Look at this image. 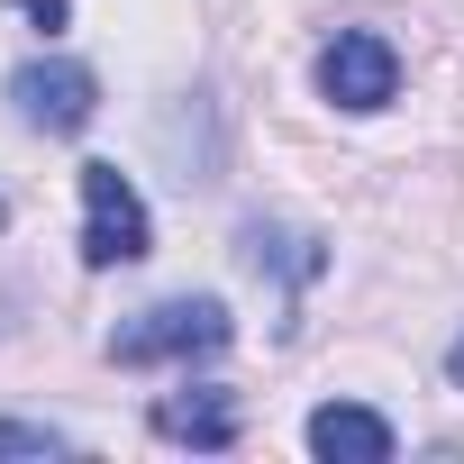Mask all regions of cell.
Here are the masks:
<instances>
[{
    "label": "cell",
    "mask_w": 464,
    "mask_h": 464,
    "mask_svg": "<svg viewBox=\"0 0 464 464\" xmlns=\"http://www.w3.org/2000/svg\"><path fill=\"white\" fill-rule=\"evenodd\" d=\"M227 337H237L227 301H218V292H182V301L137 310V319L110 337V364H191V355H218Z\"/></svg>",
    "instance_id": "1"
},
{
    "label": "cell",
    "mask_w": 464,
    "mask_h": 464,
    "mask_svg": "<svg viewBox=\"0 0 464 464\" xmlns=\"http://www.w3.org/2000/svg\"><path fill=\"white\" fill-rule=\"evenodd\" d=\"M10 10H28V19H37V28H46V37H55V28H64V19H73V0H10Z\"/></svg>",
    "instance_id": "9"
},
{
    "label": "cell",
    "mask_w": 464,
    "mask_h": 464,
    "mask_svg": "<svg viewBox=\"0 0 464 464\" xmlns=\"http://www.w3.org/2000/svg\"><path fill=\"white\" fill-rule=\"evenodd\" d=\"M0 455H73V437L37 428V419H0Z\"/></svg>",
    "instance_id": "8"
},
{
    "label": "cell",
    "mask_w": 464,
    "mask_h": 464,
    "mask_svg": "<svg viewBox=\"0 0 464 464\" xmlns=\"http://www.w3.org/2000/svg\"><path fill=\"white\" fill-rule=\"evenodd\" d=\"M301 437H310V455H319V464H392V446H401V437H392V419H382V410H364V401H319Z\"/></svg>",
    "instance_id": "5"
},
{
    "label": "cell",
    "mask_w": 464,
    "mask_h": 464,
    "mask_svg": "<svg viewBox=\"0 0 464 464\" xmlns=\"http://www.w3.org/2000/svg\"><path fill=\"white\" fill-rule=\"evenodd\" d=\"M319 92H328L337 110H355V119L392 110V92H401V55H392V37H373V28H337V37L319 46Z\"/></svg>",
    "instance_id": "4"
},
{
    "label": "cell",
    "mask_w": 464,
    "mask_h": 464,
    "mask_svg": "<svg viewBox=\"0 0 464 464\" xmlns=\"http://www.w3.org/2000/svg\"><path fill=\"white\" fill-rule=\"evenodd\" d=\"M155 256V218L137 200V182L119 164H82V265L110 274V265H137Z\"/></svg>",
    "instance_id": "2"
},
{
    "label": "cell",
    "mask_w": 464,
    "mask_h": 464,
    "mask_svg": "<svg viewBox=\"0 0 464 464\" xmlns=\"http://www.w3.org/2000/svg\"><path fill=\"white\" fill-rule=\"evenodd\" d=\"M237 256H246L256 274H283L292 292L328 274V246L310 237V227H283V218H246V227H237Z\"/></svg>",
    "instance_id": "7"
},
{
    "label": "cell",
    "mask_w": 464,
    "mask_h": 464,
    "mask_svg": "<svg viewBox=\"0 0 464 464\" xmlns=\"http://www.w3.org/2000/svg\"><path fill=\"white\" fill-rule=\"evenodd\" d=\"M10 110H19V128H37V137H73V128L101 119V73L73 64V55H37V64L10 73Z\"/></svg>",
    "instance_id": "3"
},
{
    "label": "cell",
    "mask_w": 464,
    "mask_h": 464,
    "mask_svg": "<svg viewBox=\"0 0 464 464\" xmlns=\"http://www.w3.org/2000/svg\"><path fill=\"white\" fill-rule=\"evenodd\" d=\"M146 428H155L164 446H200V455H227V446H237V401H227L218 382H200V392H164V401L146 410Z\"/></svg>",
    "instance_id": "6"
},
{
    "label": "cell",
    "mask_w": 464,
    "mask_h": 464,
    "mask_svg": "<svg viewBox=\"0 0 464 464\" xmlns=\"http://www.w3.org/2000/svg\"><path fill=\"white\" fill-rule=\"evenodd\" d=\"M446 382H455V392H464V337H455V346H446Z\"/></svg>",
    "instance_id": "10"
}]
</instances>
